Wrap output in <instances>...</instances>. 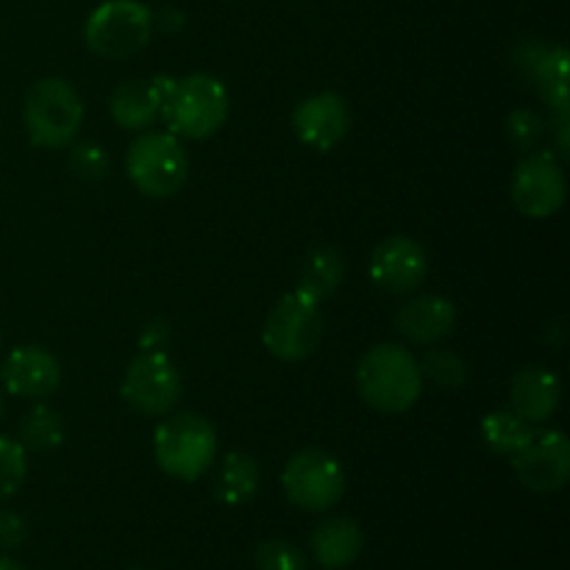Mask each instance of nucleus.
Here are the masks:
<instances>
[{"instance_id":"473e14b6","label":"nucleus","mask_w":570,"mask_h":570,"mask_svg":"<svg viewBox=\"0 0 570 570\" xmlns=\"http://www.w3.org/2000/svg\"><path fill=\"white\" fill-rule=\"evenodd\" d=\"M3 415H6V404H3V395H0V421H3Z\"/></svg>"},{"instance_id":"0eeeda50","label":"nucleus","mask_w":570,"mask_h":570,"mask_svg":"<svg viewBox=\"0 0 570 570\" xmlns=\"http://www.w3.org/2000/svg\"><path fill=\"white\" fill-rule=\"evenodd\" d=\"M323 340V312L317 301L301 289L284 295L267 315L262 343L276 360L301 362L317 351Z\"/></svg>"},{"instance_id":"aec40b11","label":"nucleus","mask_w":570,"mask_h":570,"mask_svg":"<svg viewBox=\"0 0 570 570\" xmlns=\"http://www.w3.org/2000/svg\"><path fill=\"white\" fill-rule=\"evenodd\" d=\"M343 271L345 265L340 250L332 248V245H317L304 259V267H301L298 289L304 295H309L312 301H317V304H323V298H328L340 287Z\"/></svg>"},{"instance_id":"4be33fe9","label":"nucleus","mask_w":570,"mask_h":570,"mask_svg":"<svg viewBox=\"0 0 570 570\" xmlns=\"http://www.w3.org/2000/svg\"><path fill=\"white\" fill-rule=\"evenodd\" d=\"M529 76L534 78L546 104L557 115H568V50L546 48L543 56L529 70Z\"/></svg>"},{"instance_id":"ddd939ff","label":"nucleus","mask_w":570,"mask_h":570,"mask_svg":"<svg viewBox=\"0 0 570 570\" xmlns=\"http://www.w3.org/2000/svg\"><path fill=\"white\" fill-rule=\"evenodd\" d=\"M295 137L312 150L337 148L351 128V111L343 95L337 92H317L301 100L293 111Z\"/></svg>"},{"instance_id":"a878e982","label":"nucleus","mask_w":570,"mask_h":570,"mask_svg":"<svg viewBox=\"0 0 570 570\" xmlns=\"http://www.w3.org/2000/svg\"><path fill=\"white\" fill-rule=\"evenodd\" d=\"M507 137L512 139L515 148L529 154V150L538 148L540 139L546 137V122L540 120L532 109H515L507 117Z\"/></svg>"},{"instance_id":"412c9836","label":"nucleus","mask_w":570,"mask_h":570,"mask_svg":"<svg viewBox=\"0 0 570 570\" xmlns=\"http://www.w3.org/2000/svg\"><path fill=\"white\" fill-rule=\"evenodd\" d=\"M534 426L512 410H493L482 417V440L493 454L515 456L532 440Z\"/></svg>"},{"instance_id":"f03ea898","label":"nucleus","mask_w":570,"mask_h":570,"mask_svg":"<svg viewBox=\"0 0 570 570\" xmlns=\"http://www.w3.org/2000/svg\"><path fill=\"white\" fill-rule=\"evenodd\" d=\"M22 122L31 145L45 150L67 148L83 122V100L65 78H39L22 100Z\"/></svg>"},{"instance_id":"b1692460","label":"nucleus","mask_w":570,"mask_h":570,"mask_svg":"<svg viewBox=\"0 0 570 570\" xmlns=\"http://www.w3.org/2000/svg\"><path fill=\"white\" fill-rule=\"evenodd\" d=\"M423 379L443 390H456L468 382V365L462 362L460 354L449 348H434L429 351L426 360L421 362Z\"/></svg>"},{"instance_id":"72a5a7b5","label":"nucleus","mask_w":570,"mask_h":570,"mask_svg":"<svg viewBox=\"0 0 570 570\" xmlns=\"http://www.w3.org/2000/svg\"><path fill=\"white\" fill-rule=\"evenodd\" d=\"M0 340H3V332H0Z\"/></svg>"},{"instance_id":"9b49d317","label":"nucleus","mask_w":570,"mask_h":570,"mask_svg":"<svg viewBox=\"0 0 570 570\" xmlns=\"http://www.w3.org/2000/svg\"><path fill=\"white\" fill-rule=\"evenodd\" d=\"M518 482L532 493H557L570 476V443L560 429H534L532 440L510 456Z\"/></svg>"},{"instance_id":"6e6552de","label":"nucleus","mask_w":570,"mask_h":570,"mask_svg":"<svg viewBox=\"0 0 570 570\" xmlns=\"http://www.w3.org/2000/svg\"><path fill=\"white\" fill-rule=\"evenodd\" d=\"M282 488L289 504L306 512H326L345 493V471L337 456L321 449H304L289 456L282 473Z\"/></svg>"},{"instance_id":"f3484780","label":"nucleus","mask_w":570,"mask_h":570,"mask_svg":"<svg viewBox=\"0 0 570 570\" xmlns=\"http://www.w3.org/2000/svg\"><path fill=\"white\" fill-rule=\"evenodd\" d=\"M161 95L154 78H128L115 87L109 98L111 120L126 131H148L161 117Z\"/></svg>"},{"instance_id":"1a4fd4ad","label":"nucleus","mask_w":570,"mask_h":570,"mask_svg":"<svg viewBox=\"0 0 570 570\" xmlns=\"http://www.w3.org/2000/svg\"><path fill=\"white\" fill-rule=\"evenodd\" d=\"M181 373L165 351H139L120 387L122 401L148 417L170 415L173 406L181 401Z\"/></svg>"},{"instance_id":"2f4dec72","label":"nucleus","mask_w":570,"mask_h":570,"mask_svg":"<svg viewBox=\"0 0 570 570\" xmlns=\"http://www.w3.org/2000/svg\"><path fill=\"white\" fill-rule=\"evenodd\" d=\"M0 570H22V568L17 566L14 560H9V557H0Z\"/></svg>"},{"instance_id":"393cba45","label":"nucleus","mask_w":570,"mask_h":570,"mask_svg":"<svg viewBox=\"0 0 570 570\" xmlns=\"http://www.w3.org/2000/svg\"><path fill=\"white\" fill-rule=\"evenodd\" d=\"M28 473V456L20 440L0 434V504L22 488Z\"/></svg>"},{"instance_id":"f8f14e48","label":"nucleus","mask_w":570,"mask_h":570,"mask_svg":"<svg viewBox=\"0 0 570 570\" xmlns=\"http://www.w3.org/2000/svg\"><path fill=\"white\" fill-rule=\"evenodd\" d=\"M373 284L390 295H410L423 284L429 273V256L417 239L395 234L382 239L371 254Z\"/></svg>"},{"instance_id":"6ab92c4d","label":"nucleus","mask_w":570,"mask_h":570,"mask_svg":"<svg viewBox=\"0 0 570 570\" xmlns=\"http://www.w3.org/2000/svg\"><path fill=\"white\" fill-rule=\"evenodd\" d=\"M259 462L250 454H245V451H232V454L223 460L220 471H217L215 495L217 501H223L226 507L248 504L256 495V490H259Z\"/></svg>"},{"instance_id":"39448f33","label":"nucleus","mask_w":570,"mask_h":570,"mask_svg":"<svg viewBox=\"0 0 570 570\" xmlns=\"http://www.w3.org/2000/svg\"><path fill=\"white\" fill-rule=\"evenodd\" d=\"M154 11L139 0H106L83 22V42L100 59H128L150 42Z\"/></svg>"},{"instance_id":"c756f323","label":"nucleus","mask_w":570,"mask_h":570,"mask_svg":"<svg viewBox=\"0 0 570 570\" xmlns=\"http://www.w3.org/2000/svg\"><path fill=\"white\" fill-rule=\"evenodd\" d=\"M167 337H170V328H167L165 321L145 323L142 337H139V351H165Z\"/></svg>"},{"instance_id":"a211bd4d","label":"nucleus","mask_w":570,"mask_h":570,"mask_svg":"<svg viewBox=\"0 0 570 570\" xmlns=\"http://www.w3.org/2000/svg\"><path fill=\"white\" fill-rule=\"evenodd\" d=\"M309 546L312 554H315V560L323 568L340 570L356 562V557L362 554V546H365V534H362L360 523L345 515H337L317 523Z\"/></svg>"},{"instance_id":"dca6fc26","label":"nucleus","mask_w":570,"mask_h":570,"mask_svg":"<svg viewBox=\"0 0 570 570\" xmlns=\"http://www.w3.org/2000/svg\"><path fill=\"white\" fill-rule=\"evenodd\" d=\"M456 326V306L443 295H417L395 312L401 337L417 345H434L449 337Z\"/></svg>"},{"instance_id":"7c9ffc66","label":"nucleus","mask_w":570,"mask_h":570,"mask_svg":"<svg viewBox=\"0 0 570 570\" xmlns=\"http://www.w3.org/2000/svg\"><path fill=\"white\" fill-rule=\"evenodd\" d=\"M568 126H570V117L557 115V150H560V156H568V150H570Z\"/></svg>"},{"instance_id":"5701e85b","label":"nucleus","mask_w":570,"mask_h":570,"mask_svg":"<svg viewBox=\"0 0 570 570\" xmlns=\"http://www.w3.org/2000/svg\"><path fill=\"white\" fill-rule=\"evenodd\" d=\"M65 443V421L48 404H37L20 421V445L26 451H53Z\"/></svg>"},{"instance_id":"20e7f679","label":"nucleus","mask_w":570,"mask_h":570,"mask_svg":"<svg viewBox=\"0 0 570 570\" xmlns=\"http://www.w3.org/2000/svg\"><path fill=\"white\" fill-rule=\"evenodd\" d=\"M228 106L232 98L220 78L193 72L187 78H176V87L161 104V117L178 139H206L220 131Z\"/></svg>"},{"instance_id":"bb28decb","label":"nucleus","mask_w":570,"mask_h":570,"mask_svg":"<svg viewBox=\"0 0 570 570\" xmlns=\"http://www.w3.org/2000/svg\"><path fill=\"white\" fill-rule=\"evenodd\" d=\"M256 568L259 570H306V560L298 546L287 540H267L256 549Z\"/></svg>"},{"instance_id":"2eb2a0df","label":"nucleus","mask_w":570,"mask_h":570,"mask_svg":"<svg viewBox=\"0 0 570 570\" xmlns=\"http://www.w3.org/2000/svg\"><path fill=\"white\" fill-rule=\"evenodd\" d=\"M562 399V384L554 371L540 365H529L512 376L510 410L532 426L549 421Z\"/></svg>"},{"instance_id":"7ed1b4c3","label":"nucleus","mask_w":570,"mask_h":570,"mask_svg":"<svg viewBox=\"0 0 570 570\" xmlns=\"http://www.w3.org/2000/svg\"><path fill=\"white\" fill-rule=\"evenodd\" d=\"M154 454L167 476L178 479V482H195L215 465V426L204 415H195V412L170 415L156 429Z\"/></svg>"},{"instance_id":"9d476101","label":"nucleus","mask_w":570,"mask_h":570,"mask_svg":"<svg viewBox=\"0 0 570 570\" xmlns=\"http://www.w3.org/2000/svg\"><path fill=\"white\" fill-rule=\"evenodd\" d=\"M512 204L532 220L557 215L566 204L568 181L554 150H529L512 173Z\"/></svg>"},{"instance_id":"4468645a","label":"nucleus","mask_w":570,"mask_h":570,"mask_svg":"<svg viewBox=\"0 0 570 570\" xmlns=\"http://www.w3.org/2000/svg\"><path fill=\"white\" fill-rule=\"evenodd\" d=\"M0 379L9 395L28 401H42L56 393L61 382V365L50 351L39 345H20L9 351L0 367Z\"/></svg>"},{"instance_id":"f257e3e1","label":"nucleus","mask_w":570,"mask_h":570,"mask_svg":"<svg viewBox=\"0 0 570 570\" xmlns=\"http://www.w3.org/2000/svg\"><path fill=\"white\" fill-rule=\"evenodd\" d=\"M356 387L367 406L384 415H401L421 399V362L404 345L382 343L362 356L356 367Z\"/></svg>"},{"instance_id":"c85d7f7f","label":"nucleus","mask_w":570,"mask_h":570,"mask_svg":"<svg viewBox=\"0 0 570 570\" xmlns=\"http://www.w3.org/2000/svg\"><path fill=\"white\" fill-rule=\"evenodd\" d=\"M26 538V521L17 512L0 510V549H17Z\"/></svg>"},{"instance_id":"cd10ccee","label":"nucleus","mask_w":570,"mask_h":570,"mask_svg":"<svg viewBox=\"0 0 570 570\" xmlns=\"http://www.w3.org/2000/svg\"><path fill=\"white\" fill-rule=\"evenodd\" d=\"M70 170L76 176L87 178V181H98L109 170V156L100 145L95 142H81L70 150Z\"/></svg>"},{"instance_id":"423d86ee","label":"nucleus","mask_w":570,"mask_h":570,"mask_svg":"<svg viewBox=\"0 0 570 570\" xmlns=\"http://www.w3.org/2000/svg\"><path fill=\"white\" fill-rule=\"evenodd\" d=\"M126 173L148 198H170L187 184L189 156L170 131H145L126 154Z\"/></svg>"}]
</instances>
